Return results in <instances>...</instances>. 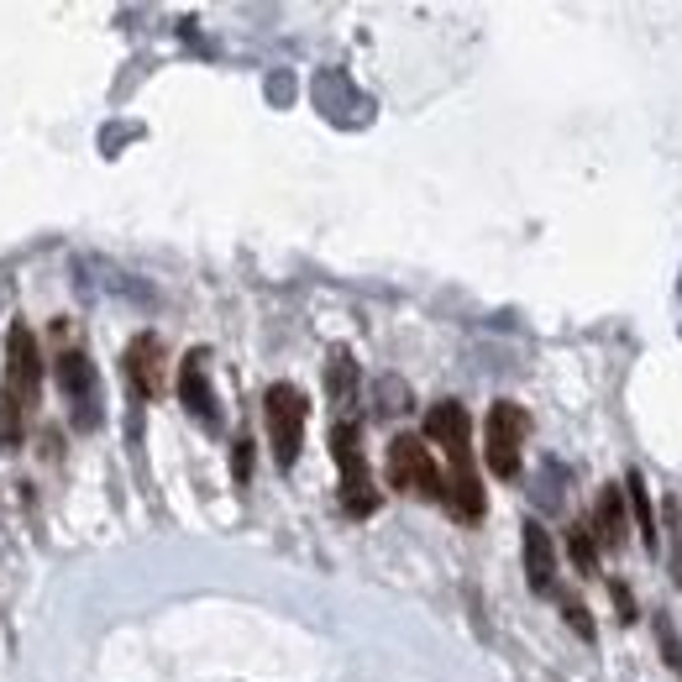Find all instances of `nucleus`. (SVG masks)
Segmentation results:
<instances>
[{
    "instance_id": "f257e3e1",
    "label": "nucleus",
    "mask_w": 682,
    "mask_h": 682,
    "mask_svg": "<svg viewBox=\"0 0 682 682\" xmlns=\"http://www.w3.org/2000/svg\"><path fill=\"white\" fill-rule=\"evenodd\" d=\"M262 421H268V447H273V462L279 468H294L300 462V447H305V421L310 404L294 383H273L262 394Z\"/></svg>"
},
{
    "instance_id": "f03ea898",
    "label": "nucleus",
    "mask_w": 682,
    "mask_h": 682,
    "mask_svg": "<svg viewBox=\"0 0 682 682\" xmlns=\"http://www.w3.org/2000/svg\"><path fill=\"white\" fill-rule=\"evenodd\" d=\"M389 489L447 504V478H441V468H436V457H431L421 436H394L389 441Z\"/></svg>"
},
{
    "instance_id": "7ed1b4c3",
    "label": "nucleus",
    "mask_w": 682,
    "mask_h": 682,
    "mask_svg": "<svg viewBox=\"0 0 682 682\" xmlns=\"http://www.w3.org/2000/svg\"><path fill=\"white\" fill-rule=\"evenodd\" d=\"M331 457H336V468H342V504H347V515H373L378 489H373V478H368V457H362L357 425L342 421L331 431Z\"/></svg>"
},
{
    "instance_id": "20e7f679",
    "label": "nucleus",
    "mask_w": 682,
    "mask_h": 682,
    "mask_svg": "<svg viewBox=\"0 0 682 682\" xmlns=\"http://www.w3.org/2000/svg\"><path fill=\"white\" fill-rule=\"evenodd\" d=\"M525 436H530V421L515 400H499L483 421V457L494 478H519V451H525Z\"/></svg>"
},
{
    "instance_id": "39448f33",
    "label": "nucleus",
    "mask_w": 682,
    "mask_h": 682,
    "mask_svg": "<svg viewBox=\"0 0 682 682\" xmlns=\"http://www.w3.org/2000/svg\"><path fill=\"white\" fill-rule=\"evenodd\" d=\"M5 394L22 410H32L43 394V353H37V336L22 321L5 331Z\"/></svg>"
},
{
    "instance_id": "423d86ee",
    "label": "nucleus",
    "mask_w": 682,
    "mask_h": 682,
    "mask_svg": "<svg viewBox=\"0 0 682 682\" xmlns=\"http://www.w3.org/2000/svg\"><path fill=\"white\" fill-rule=\"evenodd\" d=\"M58 389L69 394L74 404V425L79 431H94L100 425V378H94V362L85 353H58Z\"/></svg>"
},
{
    "instance_id": "0eeeda50",
    "label": "nucleus",
    "mask_w": 682,
    "mask_h": 682,
    "mask_svg": "<svg viewBox=\"0 0 682 682\" xmlns=\"http://www.w3.org/2000/svg\"><path fill=\"white\" fill-rule=\"evenodd\" d=\"M425 436H431L436 447H447L451 468H472V421H468V410H462L457 400L431 404V415H425Z\"/></svg>"
},
{
    "instance_id": "6e6552de",
    "label": "nucleus",
    "mask_w": 682,
    "mask_h": 682,
    "mask_svg": "<svg viewBox=\"0 0 682 682\" xmlns=\"http://www.w3.org/2000/svg\"><path fill=\"white\" fill-rule=\"evenodd\" d=\"M179 400L194 421L205 431H221V404H215V389H211V373H205V353H189L179 362Z\"/></svg>"
},
{
    "instance_id": "1a4fd4ad",
    "label": "nucleus",
    "mask_w": 682,
    "mask_h": 682,
    "mask_svg": "<svg viewBox=\"0 0 682 682\" xmlns=\"http://www.w3.org/2000/svg\"><path fill=\"white\" fill-rule=\"evenodd\" d=\"M126 383L137 400H153L164 389V342L158 336H137L126 347Z\"/></svg>"
},
{
    "instance_id": "9d476101",
    "label": "nucleus",
    "mask_w": 682,
    "mask_h": 682,
    "mask_svg": "<svg viewBox=\"0 0 682 682\" xmlns=\"http://www.w3.org/2000/svg\"><path fill=\"white\" fill-rule=\"evenodd\" d=\"M589 536H593V546H599V551H614V546L625 541V489H619V483L599 489V499H593Z\"/></svg>"
},
{
    "instance_id": "9b49d317",
    "label": "nucleus",
    "mask_w": 682,
    "mask_h": 682,
    "mask_svg": "<svg viewBox=\"0 0 682 682\" xmlns=\"http://www.w3.org/2000/svg\"><path fill=\"white\" fill-rule=\"evenodd\" d=\"M525 578L536 593H557V546L546 536V525H525Z\"/></svg>"
},
{
    "instance_id": "f8f14e48",
    "label": "nucleus",
    "mask_w": 682,
    "mask_h": 682,
    "mask_svg": "<svg viewBox=\"0 0 682 682\" xmlns=\"http://www.w3.org/2000/svg\"><path fill=\"white\" fill-rule=\"evenodd\" d=\"M483 483H478V472L472 468H451V478H447V510L457 519H483Z\"/></svg>"
},
{
    "instance_id": "ddd939ff",
    "label": "nucleus",
    "mask_w": 682,
    "mask_h": 682,
    "mask_svg": "<svg viewBox=\"0 0 682 682\" xmlns=\"http://www.w3.org/2000/svg\"><path fill=\"white\" fill-rule=\"evenodd\" d=\"M625 504L636 510L640 541L657 551V510H651V489H646V478H640V472H630V478H625Z\"/></svg>"
},
{
    "instance_id": "4468645a",
    "label": "nucleus",
    "mask_w": 682,
    "mask_h": 682,
    "mask_svg": "<svg viewBox=\"0 0 682 682\" xmlns=\"http://www.w3.org/2000/svg\"><path fill=\"white\" fill-rule=\"evenodd\" d=\"M331 394H336V404H353L357 394V362L347 353H331Z\"/></svg>"
},
{
    "instance_id": "2eb2a0df",
    "label": "nucleus",
    "mask_w": 682,
    "mask_h": 682,
    "mask_svg": "<svg viewBox=\"0 0 682 682\" xmlns=\"http://www.w3.org/2000/svg\"><path fill=\"white\" fill-rule=\"evenodd\" d=\"M567 557H572V567H578V572H583V578H593V572H599V546H593L589 525H583V530H572V536H567Z\"/></svg>"
},
{
    "instance_id": "dca6fc26",
    "label": "nucleus",
    "mask_w": 682,
    "mask_h": 682,
    "mask_svg": "<svg viewBox=\"0 0 682 682\" xmlns=\"http://www.w3.org/2000/svg\"><path fill=\"white\" fill-rule=\"evenodd\" d=\"M0 447H22V404L11 394H0Z\"/></svg>"
},
{
    "instance_id": "f3484780",
    "label": "nucleus",
    "mask_w": 682,
    "mask_h": 682,
    "mask_svg": "<svg viewBox=\"0 0 682 682\" xmlns=\"http://www.w3.org/2000/svg\"><path fill=\"white\" fill-rule=\"evenodd\" d=\"M657 646H661V657H667V667L682 678V640H678V630H672L667 614H657Z\"/></svg>"
},
{
    "instance_id": "a211bd4d",
    "label": "nucleus",
    "mask_w": 682,
    "mask_h": 682,
    "mask_svg": "<svg viewBox=\"0 0 682 682\" xmlns=\"http://www.w3.org/2000/svg\"><path fill=\"white\" fill-rule=\"evenodd\" d=\"M378 400H383V404H378L383 415H400L410 394H404V383H400V378H383V383H378Z\"/></svg>"
},
{
    "instance_id": "6ab92c4d",
    "label": "nucleus",
    "mask_w": 682,
    "mask_h": 682,
    "mask_svg": "<svg viewBox=\"0 0 682 682\" xmlns=\"http://www.w3.org/2000/svg\"><path fill=\"white\" fill-rule=\"evenodd\" d=\"M562 614H567V625L578 630L583 640H593V619H589V610L578 604V599H562Z\"/></svg>"
},
{
    "instance_id": "aec40b11",
    "label": "nucleus",
    "mask_w": 682,
    "mask_h": 682,
    "mask_svg": "<svg viewBox=\"0 0 682 682\" xmlns=\"http://www.w3.org/2000/svg\"><path fill=\"white\" fill-rule=\"evenodd\" d=\"M232 468H236V483H247V478H253V441H236Z\"/></svg>"
},
{
    "instance_id": "412c9836",
    "label": "nucleus",
    "mask_w": 682,
    "mask_h": 682,
    "mask_svg": "<svg viewBox=\"0 0 682 682\" xmlns=\"http://www.w3.org/2000/svg\"><path fill=\"white\" fill-rule=\"evenodd\" d=\"M672 572H678V589H682V536H678V551H672Z\"/></svg>"
}]
</instances>
